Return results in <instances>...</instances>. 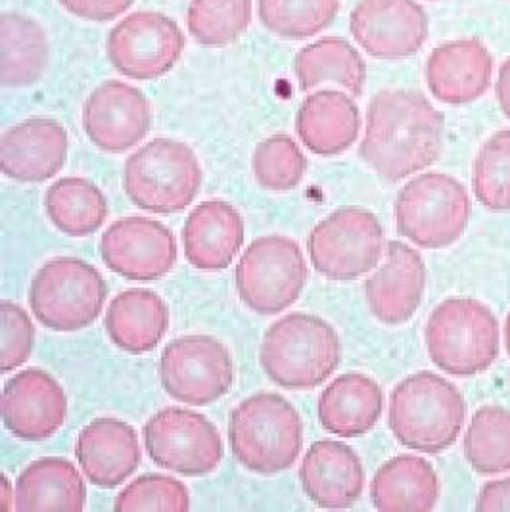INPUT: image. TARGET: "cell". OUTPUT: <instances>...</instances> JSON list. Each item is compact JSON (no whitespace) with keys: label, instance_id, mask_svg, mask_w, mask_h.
Wrapping results in <instances>:
<instances>
[{"label":"cell","instance_id":"cell-1","mask_svg":"<svg viewBox=\"0 0 510 512\" xmlns=\"http://www.w3.org/2000/svg\"><path fill=\"white\" fill-rule=\"evenodd\" d=\"M445 121L418 91L384 89L365 117L359 154L384 181L399 183L440 160Z\"/></svg>","mask_w":510,"mask_h":512},{"label":"cell","instance_id":"cell-2","mask_svg":"<svg viewBox=\"0 0 510 512\" xmlns=\"http://www.w3.org/2000/svg\"><path fill=\"white\" fill-rule=\"evenodd\" d=\"M463 394L432 371L403 378L390 396L388 426L395 440L411 451L436 455L449 449L463 432Z\"/></svg>","mask_w":510,"mask_h":512},{"label":"cell","instance_id":"cell-3","mask_svg":"<svg viewBox=\"0 0 510 512\" xmlns=\"http://www.w3.org/2000/svg\"><path fill=\"white\" fill-rule=\"evenodd\" d=\"M342 361L334 326L311 313H288L267 328L259 351L261 369L282 390H313Z\"/></svg>","mask_w":510,"mask_h":512},{"label":"cell","instance_id":"cell-4","mask_svg":"<svg viewBox=\"0 0 510 512\" xmlns=\"http://www.w3.org/2000/svg\"><path fill=\"white\" fill-rule=\"evenodd\" d=\"M229 445L234 459L246 470L261 476L279 474L302 453V417L286 397L259 392L232 411Z\"/></svg>","mask_w":510,"mask_h":512},{"label":"cell","instance_id":"cell-5","mask_svg":"<svg viewBox=\"0 0 510 512\" xmlns=\"http://www.w3.org/2000/svg\"><path fill=\"white\" fill-rule=\"evenodd\" d=\"M202 181L198 156L181 140H150L123 167L127 198L139 210L158 215L186 210L200 194Z\"/></svg>","mask_w":510,"mask_h":512},{"label":"cell","instance_id":"cell-6","mask_svg":"<svg viewBox=\"0 0 510 512\" xmlns=\"http://www.w3.org/2000/svg\"><path fill=\"white\" fill-rule=\"evenodd\" d=\"M424 342L432 363L459 378L487 371L499 355V323L474 298H449L430 315Z\"/></svg>","mask_w":510,"mask_h":512},{"label":"cell","instance_id":"cell-7","mask_svg":"<svg viewBox=\"0 0 510 512\" xmlns=\"http://www.w3.org/2000/svg\"><path fill=\"white\" fill-rule=\"evenodd\" d=\"M108 284L102 273L79 257H54L31 280L27 302L52 332H79L104 309Z\"/></svg>","mask_w":510,"mask_h":512},{"label":"cell","instance_id":"cell-8","mask_svg":"<svg viewBox=\"0 0 510 512\" xmlns=\"http://www.w3.org/2000/svg\"><path fill=\"white\" fill-rule=\"evenodd\" d=\"M397 233L424 250H441L463 236L470 221L466 188L451 175L422 173L395 198Z\"/></svg>","mask_w":510,"mask_h":512},{"label":"cell","instance_id":"cell-9","mask_svg":"<svg viewBox=\"0 0 510 512\" xmlns=\"http://www.w3.org/2000/svg\"><path fill=\"white\" fill-rule=\"evenodd\" d=\"M307 279L309 267L300 244L282 234L254 240L234 271L240 300L257 315H279L292 307Z\"/></svg>","mask_w":510,"mask_h":512},{"label":"cell","instance_id":"cell-10","mask_svg":"<svg viewBox=\"0 0 510 512\" xmlns=\"http://www.w3.org/2000/svg\"><path fill=\"white\" fill-rule=\"evenodd\" d=\"M384 229L378 217L363 208L334 211L307 238L313 269L328 280L351 282L378 267L384 256Z\"/></svg>","mask_w":510,"mask_h":512},{"label":"cell","instance_id":"cell-11","mask_svg":"<svg viewBox=\"0 0 510 512\" xmlns=\"http://www.w3.org/2000/svg\"><path fill=\"white\" fill-rule=\"evenodd\" d=\"M144 447L154 465L186 478L211 474L225 457L217 426L185 407H165L146 420Z\"/></svg>","mask_w":510,"mask_h":512},{"label":"cell","instance_id":"cell-12","mask_svg":"<svg viewBox=\"0 0 510 512\" xmlns=\"http://www.w3.org/2000/svg\"><path fill=\"white\" fill-rule=\"evenodd\" d=\"M160 380L165 394L179 403L211 405L232 388L231 351L208 334L181 336L163 348Z\"/></svg>","mask_w":510,"mask_h":512},{"label":"cell","instance_id":"cell-13","mask_svg":"<svg viewBox=\"0 0 510 512\" xmlns=\"http://www.w3.org/2000/svg\"><path fill=\"white\" fill-rule=\"evenodd\" d=\"M185 33L169 16L140 10L125 16L106 41L117 73L135 81H154L173 70L185 52Z\"/></svg>","mask_w":510,"mask_h":512},{"label":"cell","instance_id":"cell-14","mask_svg":"<svg viewBox=\"0 0 510 512\" xmlns=\"http://www.w3.org/2000/svg\"><path fill=\"white\" fill-rule=\"evenodd\" d=\"M104 265L131 282H154L173 271L177 263L175 234L150 217H121L114 221L100 240Z\"/></svg>","mask_w":510,"mask_h":512},{"label":"cell","instance_id":"cell-15","mask_svg":"<svg viewBox=\"0 0 510 512\" xmlns=\"http://www.w3.org/2000/svg\"><path fill=\"white\" fill-rule=\"evenodd\" d=\"M355 43L376 60L415 56L428 39V16L417 0H359L349 14Z\"/></svg>","mask_w":510,"mask_h":512},{"label":"cell","instance_id":"cell-16","mask_svg":"<svg viewBox=\"0 0 510 512\" xmlns=\"http://www.w3.org/2000/svg\"><path fill=\"white\" fill-rule=\"evenodd\" d=\"M152 125L150 102L123 81H104L83 106V129L96 148L123 154L140 144Z\"/></svg>","mask_w":510,"mask_h":512},{"label":"cell","instance_id":"cell-17","mask_svg":"<svg viewBox=\"0 0 510 512\" xmlns=\"http://www.w3.org/2000/svg\"><path fill=\"white\" fill-rule=\"evenodd\" d=\"M2 424L18 440L52 438L68 417V396L62 384L43 369L14 374L2 388Z\"/></svg>","mask_w":510,"mask_h":512},{"label":"cell","instance_id":"cell-18","mask_svg":"<svg viewBox=\"0 0 510 512\" xmlns=\"http://www.w3.org/2000/svg\"><path fill=\"white\" fill-rule=\"evenodd\" d=\"M70 137L52 117H31L6 129L0 139L2 175L18 183H45L68 160Z\"/></svg>","mask_w":510,"mask_h":512},{"label":"cell","instance_id":"cell-19","mask_svg":"<svg viewBox=\"0 0 510 512\" xmlns=\"http://www.w3.org/2000/svg\"><path fill=\"white\" fill-rule=\"evenodd\" d=\"M424 288V259L405 242L392 240L384 250V263L365 282V298L380 323L403 325L417 313Z\"/></svg>","mask_w":510,"mask_h":512},{"label":"cell","instance_id":"cell-20","mask_svg":"<svg viewBox=\"0 0 510 512\" xmlns=\"http://www.w3.org/2000/svg\"><path fill=\"white\" fill-rule=\"evenodd\" d=\"M75 459L91 484L102 489L117 488L140 466L139 434L125 420H93L77 436Z\"/></svg>","mask_w":510,"mask_h":512},{"label":"cell","instance_id":"cell-21","mask_svg":"<svg viewBox=\"0 0 510 512\" xmlns=\"http://www.w3.org/2000/svg\"><path fill=\"white\" fill-rule=\"evenodd\" d=\"M426 85L441 104L464 106L487 93L493 56L480 39H459L434 48L424 68Z\"/></svg>","mask_w":510,"mask_h":512},{"label":"cell","instance_id":"cell-22","mask_svg":"<svg viewBox=\"0 0 510 512\" xmlns=\"http://www.w3.org/2000/svg\"><path fill=\"white\" fill-rule=\"evenodd\" d=\"M300 480L305 495L321 509H349L365 488V468L344 442L319 440L303 455Z\"/></svg>","mask_w":510,"mask_h":512},{"label":"cell","instance_id":"cell-23","mask_svg":"<svg viewBox=\"0 0 510 512\" xmlns=\"http://www.w3.org/2000/svg\"><path fill=\"white\" fill-rule=\"evenodd\" d=\"M186 261L200 271L231 267L244 244V219L225 200H208L188 213L183 227Z\"/></svg>","mask_w":510,"mask_h":512},{"label":"cell","instance_id":"cell-24","mask_svg":"<svg viewBox=\"0 0 510 512\" xmlns=\"http://www.w3.org/2000/svg\"><path fill=\"white\" fill-rule=\"evenodd\" d=\"M296 131L303 146L315 156H338L359 139L361 112L355 100L342 91H313L298 110Z\"/></svg>","mask_w":510,"mask_h":512},{"label":"cell","instance_id":"cell-25","mask_svg":"<svg viewBox=\"0 0 510 512\" xmlns=\"http://www.w3.org/2000/svg\"><path fill=\"white\" fill-rule=\"evenodd\" d=\"M384 409L380 384L361 373H346L332 380L319 397L317 415L328 434L359 438L369 434Z\"/></svg>","mask_w":510,"mask_h":512},{"label":"cell","instance_id":"cell-26","mask_svg":"<svg viewBox=\"0 0 510 512\" xmlns=\"http://www.w3.org/2000/svg\"><path fill=\"white\" fill-rule=\"evenodd\" d=\"M104 328L116 348L142 355L156 350L167 334L169 307L152 290L129 288L108 305Z\"/></svg>","mask_w":510,"mask_h":512},{"label":"cell","instance_id":"cell-27","mask_svg":"<svg viewBox=\"0 0 510 512\" xmlns=\"http://www.w3.org/2000/svg\"><path fill=\"white\" fill-rule=\"evenodd\" d=\"M16 511L81 512L87 486L79 468L64 457H43L25 466L16 480Z\"/></svg>","mask_w":510,"mask_h":512},{"label":"cell","instance_id":"cell-28","mask_svg":"<svg viewBox=\"0 0 510 512\" xmlns=\"http://www.w3.org/2000/svg\"><path fill=\"white\" fill-rule=\"evenodd\" d=\"M438 497V472L418 455H397L372 478L371 503L376 511L428 512L436 507Z\"/></svg>","mask_w":510,"mask_h":512},{"label":"cell","instance_id":"cell-29","mask_svg":"<svg viewBox=\"0 0 510 512\" xmlns=\"http://www.w3.org/2000/svg\"><path fill=\"white\" fill-rule=\"evenodd\" d=\"M0 39L2 87L24 89L35 85L45 75L50 60V43L45 27L22 12H2Z\"/></svg>","mask_w":510,"mask_h":512},{"label":"cell","instance_id":"cell-30","mask_svg":"<svg viewBox=\"0 0 510 512\" xmlns=\"http://www.w3.org/2000/svg\"><path fill=\"white\" fill-rule=\"evenodd\" d=\"M294 71L302 93L334 83L357 98L363 94L367 83V64L363 56L342 37H325L303 47L296 56Z\"/></svg>","mask_w":510,"mask_h":512},{"label":"cell","instance_id":"cell-31","mask_svg":"<svg viewBox=\"0 0 510 512\" xmlns=\"http://www.w3.org/2000/svg\"><path fill=\"white\" fill-rule=\"evenodd\" d=\"M45 211L50 223L71 238L96 233L108 217V200L93 181L62 177L45 194Z\"/></svg>","mask_w":510,"mask_h":512},{"label":"cell","instance_id":"cell-32","mask_svg":"<svg viewBox=\"0 0 510 512\" xmlns=\"http://www.w3.org/2000/svg\"><path fill=\"white\" fill-rule=\"evenodd\" d=\"M464 455L470 466L484 476L510 470V411L486 405L476 411L464 436Z\"/></svg>","mask_w":510,"mask_h":512},{"label":"cell","instance_id":"cell-33","mask_svg":"<svg viewBox=\"0 0 510 512\" xmlns=\"http://www.w3.org/2000/svg\"><path fill=\"white\" fill-rule=\"evenodd\" d=\"M340 0H257L261 25L288 41H302L319 35L334 24Z\"/></svg>","mask_w":510,"mask_h":512},{"label":"cell","instance_id":"cell-34","mask_svg":"<svg viewBox=\"0 0 510 512\" xmlns=\"http://www.w3.org/2000/svg\"><path fill=\"white\" fill-rule=\"evenodd\" d=\"M252 16L254 0H192L186 27L198 45L223 48L248 31Z\"/></svg>","mask_w":510,"mask_h":512},{"label":"cell","instance_id":"cell-35","mask_svg":"<svg viewBox=\"0 0 510 512\" xmlns=\"http://www.w3.org/2000/svg\"><path fill=\"white\" fill-rule=\"evenodd\" d=\"M252 169L259 187L271 192H290L302 183L307 158L292 137L273 135L255 146Z\"/></svg>","mask_w":510,"mask_h":512},{"label":"cell","instance_id":"cell-36","mask_svg":"<svg viewBox=\"0 0 510 512\" xmlns=\"http://www.w3.org/2000/svg\"><path fill=\"white\" fill-rule=\"evenodd\" d=\"M472 187L489 211H510V129L497 131L482 144L474 162Z\"/></svg>","mask_w":510,"mask_h":512},{"label":"cell","instance_id":"cell-37","mask_svg":"<svg viewBox=\"0 0 510 512\" xmlns=\"http://www.w3.org/2000/svg\"><path fill=\"white\" fill-rule=\"evenodd\" d=\"M117 512L190 511V491L183 482L165 474H144L121 489Z\"/></svg>","mask_w":510,"mask_h":512},{"label":"cell","instance_id":"cell-38","mask_svg":"<svg viewBox=\"0 0 510 512\" xmlns=\"http://www.w3.org/2000/svg\"><path fill=\"white\" fill-rule=\"evenodd\" d=\"M2 317V365L4 374L20 369L35 346V326L22 305L10 300L0 303Z\"/></svg>","mask_w":510,"mask_h":512},{"label":"cell","instance_id":"cell-39","mask_svg":"<svg viewBox=\"0 0 510 512\" xmlns=\"http://www.w3.org/2000/svg\"><path fill=\"white\" fill-rule=\"evenodd\" d=\"M71 16L87 22H114L135 0H58Z\"/></svg>","mask_w":510,"mask_h":512},{"label":"cell","instance_id":"cell-40","mask_svg":"<svg viewBox=\"0 0 510 512\" xmlns=\"http://www.w3.org/2000/svg\"><path fill=\"white\" fill-rule=\"evenodd\" d=\"M476 509L482 512L510 511V478L487 482L478 495Z\"/></svg>","mask_w":510,"mask_h":512},{"label":"cell","instance_id":"cell-41","mask_svg":"<svg viewBox=\"0 0 510 512\" xmlns=\"http://www.w3.org/2000/svg\"><path fill=\"white\" fill-rule=\"evenodd\" d=\"M495 93H497V102H499L503 114L510 119V58H507L499 68Z\"/></svg>","mask_w":510,"mask_h":512},{"label":"cell","instance_id":"cell-42","mask_svg":"<svg viewBox=\"0 0 510 512\" xmlns=\"http://www.w3.org/2000/svg\"><path fill=\"white\" fill-rule=\"evenodd\" d=\"M0 484H2V511H16V491H12L10 480L4 474L0 478Z\"/></svg>","mask_w":510,"mask_h":512},{"label":"cell","instance_id":"cell-43","mask_svg":"<svg viewBox=\"0 0 510 512\" xmlns=\"http://www.w3.org/2000/svg\"><path fill=\"white\" fill-rule=\"evenodd\" d=\"M505 344H507V351H509L510 355V313L509 317H507V323H505Z\"/></svg>","mask_w":510,"mask_h":512},{"label":"cell","instance_id":"cell-44","mask_svg":"<svg viewBox=\"0 0 510 512\" xmlns=\"http://www.w3.org/2000/svg\"><path fill=\"white\" fill-rule=\"evenodd\" d=\"M430 2H441V0H430Z\"/></svg>","mask_w":510,"mask_h":512}]
</instances>
